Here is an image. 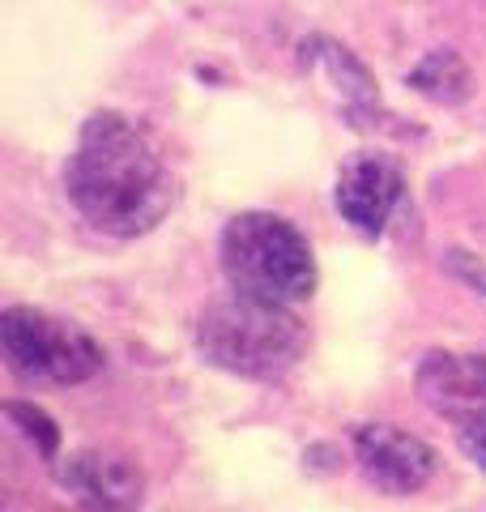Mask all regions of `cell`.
<instances>
[{"label": "cell", "mask_w": 486, "mask_h": 512, "mask_svg": "<svg viewBox=\"0 0 486 512\" xmlns=\"http://www.w3.org/2000/svg\"><path fill=\"white\" fill-rule=\"evenodd\" d=\"M299 64H303V73H312L324 90H333V99L346 107V116L354 124H363L367 111H380V90H376V82H371V73L354 60L350 47L316 35V39H307L299 47Z\"/></svg>", "instance_id": "obj_9"}, {"label": "cell", "mask_w": 486, "mask_h": 512, "mask_svg": "<svg viewBox=\"0 0 486 512\" xmlns=\"http://www.w3.org/2000/svg\"><path fill=\"white\" fill-rule=\"evenodd\" d=\"M410 86L423 94V99H431V103L457 107V103H465L469 94H474V73H469V64L457 52L435 47V52H427L423 60L414 64Z\"/></svg>", "instance_id": "obj_10"}, {"label": "cell", "mask_w": 486, "mask_h": 512, "mask_svg": "<svg viewBox=\"0 0 486 512\" xmlns=\"http://www.w3.org/2000/svg\"><path fill=\"white\" fill-rule=\"evenodd\" d=\"M354 461H359L367 483L380 487L384 495L423 491L440 470V457H435L431 444L388 423H367L354 431Z\"/></svg>", "instance_id": "obj_6"}, {"label": "cell", "mask_w": 486, "mask_h": 512, "mask_svg": "<svg viewBox=\"0 0 486 512\" xmlns=\"http://www.w3.org/2000/svg\"><path fill=\"white\" fill-rule=\"evenodd\" d=\"M444 261H448V269H452V274H457L461 282L478 286V291L486 295V265L478 261V256H469V252H461V248H452V252L444 256Z\"/></svg>", "instance_id": "obj_12"}, {"label": "cell", "mask_w": 486, "mask_h": 512, "mask_svg": "<svg viewBox=\"0 0 486 512\" xmlns=\"http://www.w3.org/2000/svg\"><path fill=\"white\" fill-rule=\"evenodd\" d=\"M0 350L9 372L26 384H81L103 372V346L77 320H64L47 308L13 303L0 312Z\"/></svg>", "instance_id": "obj_4"}, {"label": "cell", "mask_w": 486, "mask_h": 512, "mask_svg": "<svg viewBox=\"0 0 486 512\" xmlns=\"http://www.w3.org/2000/svg\"><path fill=\"white\" fill-rule=\"evenodd\" d=\"M418 397L452 423L469 457L486 466V355L465 350H431L418 363Z\"/></svg>", "instance_id": "obj_5"}, {"label": "cell", "mask_w": 486, "mask_h": 512, "mask_svg": "<svg viewBox=\"0 0 486 512\" xmlns=\"http://www.w3.org/2000/svg\"><path fill=\"white\" fill-rule=\"evenodd\" d=\"M222 274L231 291L265 299V303H295L312 299L316 291V256L303 231L282 214L248 210L222 227Z\"/></svg>", "instance_id": "obj_2"}, {"label": "cell", "mask_w": 486, "mask_h": 512, "mask_svg": "<svg viewBox=\"0 0 486 512\" xmlns=\"http://www.w3.org/2000/svg\"><path fill=\"white\" fill-rule=\"evenodd\" d=\"M64 188L94 231L133 239L154 231L175 201V180L141 128L120 111H94L77 133Z\"/></svg>", "instance_id": "obj_1"}, {"label": "cell", "mask_w": 486, "mask_h": 512, "mask_svg": "<svg viewBox=\"0 0 486 512\" xmlns=\"http://www.w3.org/2000/svg\"><path fill=\"white\" fill-rule=\"evenodd\" d=\"M5 414H9L13 423H18L22 436L35 444V453H39V457H47V461L56 457V448H60V427L47 419L39 406H30V402H5Z\"/></svg>", "instance_id": "obj_11"}, {"label": "cell", "mask_w": 486, "mask_h": 512, "mask_svg": "<svg viewBox=\"0 0 486 512\" xmlns=\"http://www.w3.org/2000/svg\"><path fill=\"white\" fill-rule=\"evenodd\" d=\"M201 355L231 376L278 380L299 363L307 333L286 303H265L252 295H231L209 303L197 320Z\"/></svg>", "instance_id": "obj_3"}, {"label": "cell", "mask_w": 486, "mask_h": 512, "mask_svg": "<svg viewBox=\"0 0 486 512\" xmlns=\"http://www.w3.org/2000/svg\"><path fill=\"white\" fill-rule=\"evenodd\" d=\"M401 188H405V180H401L397 163H388L380 154H359L342 167V175H337L333 197H337V210H342V218L354 231L380 235L384 222L397 210Z\"/></svg>", "instance_id": "obj_7"}, {"label": "cell", "mask_w": 486, "mask_h": 512, "mask_svg": "<svg viewBox=\"0 0 486 512\" xmlns=\"http://www.w3.org/2000/svg\"><path fill=\"white\" fill-rule=\"evenodd\" d=\"M60 487L90 512H133L145 495V478L120 457L107 453H73L60 461Z\"/></svg>", "instance_id": "obj_8"}]
</instances>
